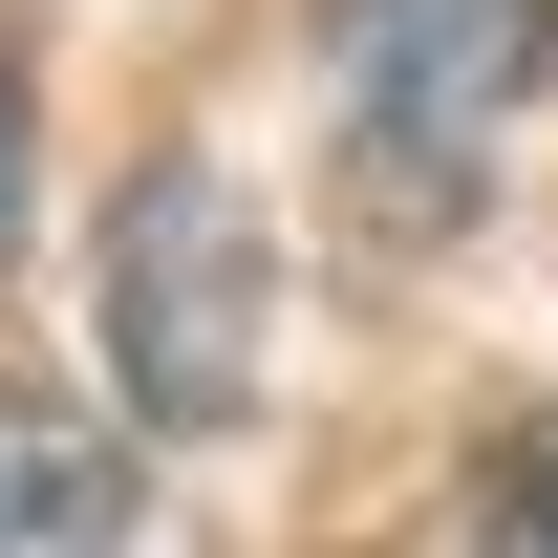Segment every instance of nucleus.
<instances>
[{"mask_svg": "<svg viewBox=\"0 0 558 558\" xmlns=\"http://www.w3.org/2000/svg\"><path fill=\"white\" fill-rule=\"evenodd\" d=\"M258 194L215 172V150H172V172H130V215H108V365H130L150 429H236L258 409Z\"/></svg>", "mask_w": 558, "mask_h": 558, "instance_id": "1", "label": "nucleus"}, {"mask_svg": "<svg viewBox=\"0 0 558 558\" xmlns=\"http://www.w3.org/2000/svg\"><path fill=\"white\" fill-rule=\"evenodd\" d=\"M323 65H344L365 194H387V215H451V194L494 172V130L537 108L558 0H344V22H323Z\"/></svg>", "mask_w": 558, "mask_h": 558, "instance_id": "2", "label": "nucleus"}, {"mask_svg": "<svg viewBox=\"0 0 558 558\" xmlns=\"http://www.w3.org/2000/svg\"><path fill=\"white\" fill-rule=\"evenodd\" d=\"M0 558H130V451L65 387H0Z\"/></svg>", "mask_w": 558, "mask_h": 558, "instance_id": "3", "label": "nucleus"}, {"mask_svg": "<svg viewBox=\"0 0 558 558\" xmlns=\"http://www.w3.org/2000/svg\"><path fill=\"white\" fill-rule=\"evenodd\" d=\"M473 515H494V558H558V429H515V451H494Z\"/></svg>", "mask_w": 558, "mask_h": 558, "instance_id": "4", "label": "nucleus"}, {"mask_svg": "<svg viewBox=\"0 0 558 558\" xmlns=\"http://www.w3.org/2000/svg\"><path fill=\"white\" fill-rule=\"evenodd\" d=\"M0 236H22V44H0Z\"/></svg>", "mask_w": 558, "mask_h": 558, "instance_id": "5", "label": "nucleus"}]
</instances>
